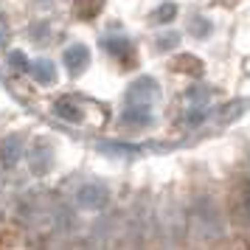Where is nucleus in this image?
<instances>
[{
	"label": "nucleus",
	"instance_id": "obj_1",
	"mask_svg": "<svg viewBox=\"0 0 250 250\" xmlns=\"http://www.w3.org/2000/svg\"><path fill=\"white\" fill-rule=\"evenodd\" d=\"M158 96V82L144 76V79H138L129 84V93H126V102L129 104H138V107H146L152 99Z\"/></svg>",
	"mask_w": 250,
	"mask_h": 250
},
{
	"label": "nucleus",
	"instance_id": "obj_2",
	"mask_svg": "<svg viewBox=\"0 0 250 250\" xmlns=\"http://www.w3.org/2000/svg\"><path fill=\"white\" fill-rule=\"evenodd\" d=\"M65 65H68V70L73 73V76H79L82 70L90 65V51L76 42L73 48H68V51H65Z\"/></svg>",
	"mask_w": 250,
	"mask_h": 250
},
{
	"label": "nucleus",
	"instance_id": "obj_3",
	"mask_svg": "<svg viewBox=\"0 0 250 250\" xmlns=\"http://www.w3.org/2000/svg\"><path fill=\"white\" fill-rule=\"evenodd\" d=\"M107 203V188L104 186H84L79 191V205L82 208H102Z\"/></svg>",
	"mask_w": 250,
	"mask_h": 250
},
{
	"label": "nucleus",
	"instance_id": "obj_4",
	"mask_svg": "<svg viewBox=\"0 0 250 250\" xmlns=\"http://www.w3.org/2000/svg\"><path fill=\"white\" fill-rule=\"evenodd\" d=\"M28 70H31V76H34L40 84H54V82H57V68H54V62H48V59L34 62Z\"/></svg>",
	"mask_w": 250,
	"mask_h": 250
},
{
	"label": "nucleus",
	"instance_id": "obj_5",
	"mask_svg": "<svg viewBox=\"0 0 250 250\" xmlns=\"http://www.w3.org/2000/svg\"><path fill=\"white\" fill-rule=\"evenodd\" d=\"M54 113H57L59 118H65V121H79V118H82L79 107L73 104V99H57V104H54Z\"/></svg>",
	"mask_w": 250,
	"mask_h": 250
},
{
	"label": "nucleus",
	"instance_id": "obj_6",
	"mask_svg": "<svg viewBox=\"0 0 250 250\" xmlns=\"http://www.w3.org/2000/svg\"><path fill=\"white\" fill-rule=\"evenodd\" d=\"M124 121L126 124H144L146 126L149 121H152V115L146 113V107H129V110L124 113Z\"/></svg>",
	"mask_w": 250,
	"mask_h": 250
},
{
	"label": "nucleus",
	"instance_id": "obj_7",
	"mask_svg": "<svg viewBox=\"0 0 250 250\" xmlns=\"http://www.w3.org/2000/svg\"><path fill=\"white\" fill-rule=\"evenodd\" d=\"M177 14V6L174 3H166V6H160V9H155V23H171V17Z\"/></svg>",
	"mask_w": 250,
	"mask_h": 250
},
{
	"label": "nucleus",
	"instance_id": "obj_8",
	"mask_svg": "<svg viewBox=\"0 0 250 250\" xmlns=\"http://www.w3.org/2000/svg\"><path fill=\"white\" fill-rule=\"evenodd\" d=\"M107 51L110 54H115V57H124V54H129V40H107Z\"/></svg>",
	"mask_w": 250,
	"mask_h": 250
},
{
	"label": "nucleus",
	"instance_id": "obj_9",
	"mask_svg": "<svg viewBox=\"0 0 250 250\" xmlns=\"http://www.w3.org/2000/svg\"><path fill=\"white\" fill-rule=\"evenodd\" d=\"M208 31H211V23H208L205 17H194L191 20V34L194 37H205Z\"/></svg>",
	"mask_w": 250,
	"mask_h": 250
},
{
	"label": "nucleus",
	"instance_id": "obj_10",
	"mask_svg": "<svg viewBox=\"0 0 250 250\" xmlns=\"http://www.w3.org/2000/svg\"><path fill=\"white\" fill-rule=\"evenodd\" d=\"M188 102H194L197 107L208 104V87H194V90H188Z\"/></svg>",
	"mask_w": 250,
	"mask_h": 250
},
{
	"label": "nucleus",
	"instance_id": "obj_11",
	"mask_svg": "<svg viewBox=\"0 0 250 250\" xmlns=\"http://www.w3.org/2000/svg\"><path fill=\"white\" fill-rule=\"evenodd\" d=\"M12 62L17 70H28V62H25V57L20 54V51H12Z\"/></svg>",
	"mask_w": 250,
	"mask_h": 250
},
{
	"label": "nucleus",
	"instance_id": "obj_12",
	"mask_svg": "<svg viewBox=\"0 0 250 250\" xmlns=\"http://www.w3.org/2000/svg\"><path fill=\"white\" fill-rule=\"evenodd\" d=\"M174 42H177V37H174V34H169L166 40L160 37V48H174Z\"/></svg>",
	"mask_w": 250,
	"mask_h": 250
}]
</instances>
